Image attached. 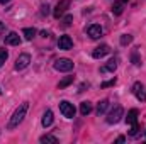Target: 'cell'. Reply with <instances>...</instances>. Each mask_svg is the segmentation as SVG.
<instances>
[{"mask_svg": "<svg viewBox=\"0 0 146 144\" xmlns=\"http://www.w3.org/2000/svg\"><path fill=\"white\" fill-rule=\"evenodd\" d=\"M5 44L7 46H19L21 44V37L17 32H9L7 36H5Z\"/></svg>", "mask_w": 146, "mask_h": 144, "instance_id": "8fae6325", "label": "cell"}, {"mask_svg": "<svg viewBox=\"0 0 146 144\" xmlns=\"http://www.w3.org/2000/svg\"><path fill=\"white\" fill-rule=\"evenodd\" d=\"M53 120H54V117H53V112H51V110H46V112L42 114V119H41L42 126H44V127H49V126L53 124Z\"/></svg>", "mask_w": 146, "mask_h": 144, "instance_id": "7c38bea8", "label": "cell"}, {"mask_svg": "<svg viewBox=\"0 0 146 144\" xmlns=\"http://www.w3.org/2000/svg\"><path fill=\"white\" fill-rule=\"evenodd\" d=\"M60 110H61V114L65 115V117H68V119H73L75 117V107H73V104L70 102H66V100H63V102H60Z\"/></svg>", "mask_w": 146, "mask_h": 144, "instance_id": "277c9868", "label": "cell"}, {"mask_svg": "<svg viewBox=\"0 0 146 144\" xmlns=\"http://www.w3.org/2000/svg\"><path fill=\"white\" fill-rule=\"evenodd\" d=\"M122 117H124V108L121 107V105H115L109 112V115H107V122L109 124H117Z\"/></svg>", "mask_w": 146, "mask_h": 144, "instance_id": "3957f363", "label": "cell"}, {"mask_svg": "<svg viewBox=\"0 0 146 144\" xmlns=\"http://www.w3.org/2000/svg\"><path fill=\"white\" fill-rule=\"evenodd\" d=\"M110 53V48L107 44H100V46H97L94 51H92V56L95 58V59H100V58H104L106 54H109Z\"/></svg>", "mask_w": 146, "mask_h": 144, "instance_id": "52a82bcc", "label": "cell"}, {"mask_svg": "<svg viewBox=\"0 0 146 144\" xmlns=\"http://www.w3.org/2000/svg\"><path fill=\"white\" fill-rule=\"evenodd\" d=\"M102 27L99 26V24H90L88 26V29H87V34L90 36V39H99V37L102 36Z\"/></svg>", "mask_w": 146, "mask_h": 144, "instance_id": "ba28073f", "label": "cell"}, {"mask_svg": "<svg viewBox=\"0 0 146 144\" xmlns=\"http://www.w3.org/2000/svg\"><path fill=\"white\" fill-rule=\"evenodd\" d=\"M3 34H5V24H3V22H0V37L3 36Z\"/></svg>", "mask_w": 146, "mask_h": 144, "instance_id": "83f0119b", "label": "cell"}, {"mask_svg": "<svg viewBox=\"0 0 146 144\" xmlns=\"http://www.w3.org/2000/svg\"><path fill=\"white\" fill-rule=\"evenodd\" d=\"M22 34H24V37H26L27 41H33V39L36 37L37 31L34 27H26V29H22Z\"/></svg>", "mask_w": 146, "mask_h": 144, "instance_id": "5bb4252c", "label": "cell"}, {"mask_svg": "<svg viewBox=\"0 0 146 144\" xmlns=\"http://www.w3.org/2000/svg\"><path fill=\"white\" fill-rule=\"evenodd\" d=\"M29 63H31V56L27 54V53H22L17 59H15V70H24V68H27L29 66Z\"/></svg>", "mask_w": 146, "mask_h": 144, "instance_id": "5b68a950", "label": "cell"}, {"mask_svg": "<svg viewBox=\"0 0 146 144\" xmlns=\"http://www.w3.org/2000/svg\"><path fill=\"white\" fill-rule=\"evenodd\" d=\"M115 68H117V59L115 58H112L107 61V65L102 68V71H115Z\"/></svg>", "mask_w": 146, "mask_h": 144, "instance_id": "9a60e30c", "label": "cell"}, {"mask_svg": "<svg viewBox=\"0 0 146 144\" xmlns=\"http://www.w3.org/2000/svg\"><path fill=\"white\" fill-rule=\"evenodd\" d=\"M138 132H139V126H138V122H136V124H133V129L129 131V136L134 137V136H138Z\"/></svg>", "mask_w": 146, "mask_h": 144, "instance_id": "cb8c5ba5", "label": "cell"}, {"mask_svg": "<svg viewBox=\"0 0 146 144\" xmlns=\"http://www.w3.org/2000/svg\"><path fill=\"white\" fill-rule=\"evenodd\" d=\"M72 20H73V17H72V15H66V17L63 19V26H66V27H68V26L72 24Z\"/></svg>", "mask_w": 146, "mask_h": 144, "instance_id": "484cf974", "label": "cell"}, {"mask_svg": "<svg viewBox=\"0 0 146 144\" xmlns=\"http://www.w3.org/2000/svg\"><path fill=\"white\" fill-rule=\"evenodd\" d=\"M124 3H126V2H122V0L117 2V3H114V7H112V14H114V15H121L122 10H124Z\"/></svg>", "mask_w": 146, "mask_h": 144, "instance_id": "e0dca14e", "label": "cell"}, {"mask_svg": "<svg viewBox=\"0 0 146 144\" xmlns=\"http://www.w3.org/2000/svg\"><path fill=\"white\" fill-rule=\"evenodd\" d=\"M92 112V104L90 102H82L80 104V114L82 115H88Z\"/></svg>", "mask_w": 146, "mask_h": 144, "instance_id": "2e32d148", "label": "cell"}, {"mask_svg": "<svg viewBox=\"0 0 146 144\" xmlns=\"http://www.w3.org/2000/svg\"><path fill=\"white\" fill-rule=\"evenodd\" d=\"M133 93L136 95V98H138L139 102H145L146 100V93H145V90H143V85H141L139 81H136V83L133 85Z\"/></svg>", "mask_w": 146, "mask_h": 144, "instance_id": "9c48e42d", "label": "cell"}, {"mask_svg": "<svg viewBox=\"0 0 146 144\" xmlns=\"http://www.w3.org/2000/svg\"><path fill=\"white\" fill-rule=\"evenodd\" d=\"M58 48L60 49H65V51H68V49H72L73 48V41L70 36H61L58 39Z\"/></svg>", "mask_w": 146, "mask_h": 144, "instance_id": "30bf717a", "label": "cell"}, {"mask_svg": "<svg viewBox=\"0 0 146 144\" xmlns=\"http://www.w3.org/2000/svg\"><path fill=\"white\" fill-rule=\"evenodd\" d=\"M131 61H133L134 66H141V59H139V56H138V51H133V54H131Z\"/></svg>", "mask_w": 146, "mask_h": 144, "instance_id": "7402d4cb", "label": "cell"}, {"mask_svg": "<svg viewBox=\"0 0 146 144\" xmlns=\"http://www.w3.org/2000/svg\"><path fill=\"white\" fill-rule=\"evenodd\" d=\"M70 83H73V76H66V78H63V80L58 83V88H60V90H63V88H65V87H68Z\"/></svg>", "mask_w": 146, "mask_h": 144, "instance_id": "d6986e66", "label": "cell"}, {"mask_svg": "<svg viewBox=\"0 0 146 144\" xmlns=\"http://www.w3.org/2000/svg\"><path fill=\"white\" fill-rule=\"evenodd\" d=\"M126 122H127L129 126H133V124H136V122H138V110H136V108H131V110L127 112Z\"/></svg>", "mask_w": 146, "mask_h": 144, "instance_id": "4fadbf2b", "label": "cell"}, {"mask_svg": "<svg viewBox=\"0 0 146 144\" xmlns=\"http://www.w3.org/2000/svg\"><path fill=\"white\" fill-rule=\"evenodd\" d=\"M114 83H115V78H112V80H109V81H104L100 87H102V88H109V87H112Z\"/></svg>", "mask_w": 146, "mask_h": 144, "instance_id": "d4e9b609", "label": "cell"}, {"mask_svg": "<svg viewBox=\"0 0 146 144\" xmlns=\"http://www.w3.org/2000/svg\"><path fill=\"white\" fill-rule=\"evenodd\" d=\"M124 141H126V137H124V136H119V137L115 139V143H124Z\"/></svg>", "mask_w": 146, "mask_h": 144, "instance_id": "f1b7e54d", "label": "cell"}, {"mask_svg": "<svg viewBox=\"0 0 146 144\" xmlns=\"http://www.w3.org/2000/svg\"><path fill=\"white\" fill-rule=\"evenodd\" d=\"M9 2H10V0H0V3H2V5H5V3H9Z\"/></svg>", "mask_w": 146, "mask_h": 144, "instance_id": "f546056e", "label": "cell"}, {"mask_svg": "<svg viewBox=\"0 0 146 144\" xmlns=\"http://www.w3.org/2000/svg\"><path fill=\"white\" fill-rule=\"evenodd\" d=\"M133 42V36L131 34H122L121 36V44L122 46H127V44H131Z\"/></svg>", "mask_w": 146, "mask_h": 144, "instance_id": "44dd1931", "label": "cell"}, {"mask_svg": "<svg viewBox=\"0 0 146 144\" xmlns=\"http://www.w3.org/2000/svg\"><path fill=\"white\" fill-rule=\"evenodd\" d=\"M70 7V0H60L58 3H56V7H54V12H53V15L56 17V19H60L65 12H66V9Z\"/></svg>", "mask_w": 146, "mask_h": 144, "instance_id": "8992f818", "label": "cell"}, {"mask_svg": "<svg viewBox=\"0 0 146 144\" xmlns=\"http://www.w3.org/2000/svg\"><path fill=\"white\" fill-rule=\"evenodd\" d=\"M41 14H42V15H48V14H49V5H48V3L41 7Z\"/></svg>", "mask_w": 146, "mask_h": 144, "instance_id": "4316f807", "label": "cell"}, {"mask_svg": "<svg viewBox=\"0 0 146 144\" xmlns=\"http://www.w3.org/2000/svg\"><path fill=\"white\" fill-rule=\"evenodd\" d=\"M109 107V100H100L99 104H97V114L100 115V114H104L106 110Z\"/></svg>", "mask_w": 146, "mask_h": 144, "instance_id": "ac0fdd59", "label": "cell"}, {"mask_svg": "<svg viewBox=\"0 0 146 144\" xmlns=\"http://www.w3.org/2000/svg\"><path fill=\"white\" fill-rule=\"evenodd\" d=\"M41 143H53V144H58V137H54V136H42L41 139H39Z\"/></svg>", "mask_w": 146, "mask_h": 144, "instance_id": "ffe728a7", "label": "cell"}, {"mask_svg": "<svg viewBox=\"0 0 146 144\" xmlns=\"http://www.w3.org/2000/svg\"><path fill=\"white\" fill-rule=\"evenodd\" d=\"M7 58H9V53H7V49L0 48V66H3V63L7 61Z\"/></svg>", "mask_w": 146, "mask_h": 144, "instance_id": "603a6c76", "label": "cell"}, {"mask_svg": "<svg viewBox=\"0 0 146 144\" xmlns=\"http://www.w3.org/2000/svg\"><path fill=\"white\" fill-rule=\"evenodd\" d=\"M27 108H29V104H27V102L21 104L19 107L15 108V112L12 114V117H10L9 124H7V129H9V131L15 129V127H17V126L24 120V117H26V114H27Z\"/></svg>", "mask_w": 146, "mask_h": 144, "instance_id": "6da1fadb", "label": "cell"}, {"mask_svg": "<svg viewBox=\"0 0 146 144\" xmlns=\"http://www.w3.org/2000/svg\"><path fill=\"white\" fill-rule=\"evenodd\" d=\"M73 61L72 59H68V58H60V59H56L54 61V70L56 71H63V73H68L73 70Z\"/></svg>", "mask_w": 146, "mask_h": 144, "instance_id": "7a4b0ae2", "label": "cell"}]
</instances>
